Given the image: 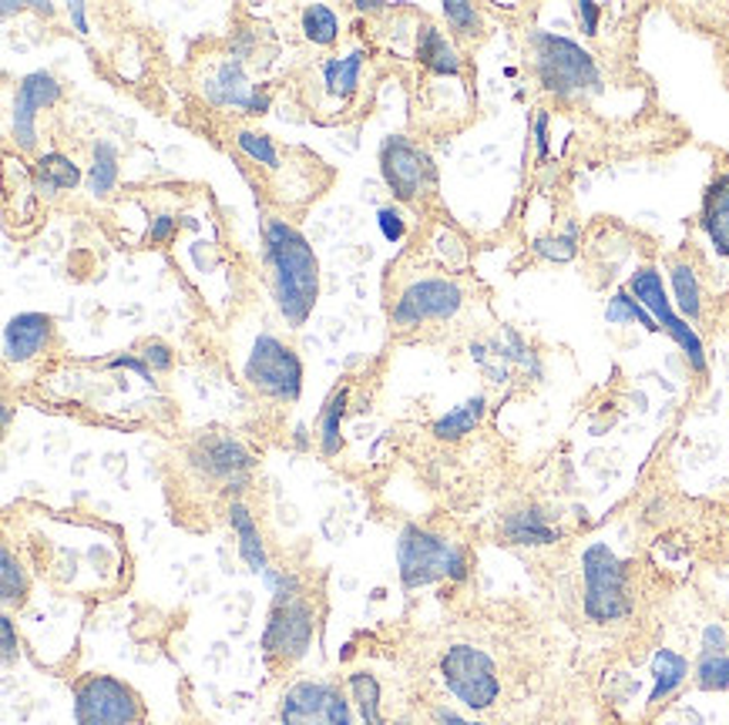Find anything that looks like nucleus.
I'll use <instances>...</instances> for the list:
<instances>
[{"mask_svg":"<svg viewBox=\"0 0 729 725\" xmlns=\"http://www.w3.org/2000/svg\"><path fill=\"white\" fill-rule=\"evenodd\" d=\"M202 91H205V98L213 101L216 107H242L246 115H249V107H252V101H255V94H259V88L249 84L239 58L223 61L213 75L205 78Z\"/></svg>","mask_w":729,"mask_h":725,"instance_id":"16","label":"nucleus"},{"mask_svg":"<svg viewBox=\"0 0 729 725\" xmlns=\"http://www.w3.org/2000/svg\"><path fill=\"white\" fill-rule=\"evenodd\" d=\"M0 594H4V601H8V604L24 601V594H27V578H24V568H21V562H18V557H14L8 547L0 551Z\"/></svg>","mask_w":729,"mask_h":725,"instance_id":"32","label":"nucleus"},{"mask_svg":"<svg viewBox=\"0 0 729 725\" xmlns=\"http://www.w3.org/2000/svg\"><path fill=\"white\" fill-rule=\"evenodd\" d=\"M175 236V215H159L148 226V242H169Z\"/></svg>","mask_w":729,"mask_h":725,"instance_id":"42","label":"nucleus"},{"mask_svg":"<svg viewBox=\"0 0 729 725\" xmlns=\"http://www.w3.org/2000/svg\"><path fill=\"white\" fill-rule=\"evenodd\" d=\"M532 61H535V75L542 81V88L561 101L571 98H589L602 91V71L595 65L592 54L558 34L548 31H535L532 34Z\"/></svg>","mask_w":729,"mask_h":725,"instance_id":"2","label":"nucleus"},{"mask_svg":"<svg viewBox=\"0 0 729 725\" xmlns=\"http://www.w3.org/2000/svg\"><path fill=\"white\" fill-rule=\"evenodd\" d=\"M464 306L460 283L447 275H417L397 293L390 306V322L397 329H417L434 319H451Z\"/></svg>","mask_w":729,"mask_h":725,"instance_id":"7","label":"nucleus"},{"mask_svg":"<svg viewBox=\"0 0 729 725\" xmlns=\"http://www.w3.org/2000/svg\"><path fill=\"white\" fill-rule=\"evenodd\" d=\"M24 8H27V4H18V0H4V4H0V14L11 18L14 11H24Z\"/></svg>","mask_w":729,"mask_h":725,"instance_id":"48","label":"nucleus"},{"mask_svg":"<svg viewBox=\"0 0 729 725\" xmlns=\"http://www.w3.org/2000/svg\"><path fill=\"white\" fill-rule=\"evenodd\" d=\"M394 725H410V722H394Z\"/></svg>","mask_w":729,"mask_h":725,"instance_id":"50","label":"nucleus"},{"mask_svg":"<svg viewBox=\"0 0 729 725\" xmlns=\"http://www.w3.org/2000/svg\"><path fill=\"white\" fill-rule=\"evenodd\" d=\"M579 242V226L571 222V226L565 229V236H545V239H535V252L542 259H551V262H568L571 256H576V246Z\"/></svg>","mask_w":729,"mask_h":725,"instance_id":"34","label":"nucleus"},{"mask_svg":"<svg viewBox=\"0 0 729 725\" xmlns=\"http://www.w3.org/2000/svg\"><path fill=\"white\" fill-rule=\"evenodd\" d=\"M360 71H363V54L350 50V54H343V58H330L323 65V84L333 98L346 101L360 84Z\"/></svg>","mask_w":729,"mask_h":725,"instance_id":"26","label":"nucleus"},{"mask_svg":"<svg viewBox=\"0 0 729 725\" xmlns=\"http://www.w3.org/2000/svg\"><path fill=\"white\" fill-rule=\"evenodd\" d=\"M266 265L273 279V299L286 326L299 329L320 296V262L299 229L283 218L266 222Z\"/></svg>","mask_w":729,"mask_h":725,"instance_id":"1","label":"nucleus"},{"mask_svg":"<svg viewBox=\"0 0 729 725\" xmlns=\"http://www.w3.org/2000/svg\"><path fill=\"white\" fill-rule=\"evenodd\" d=\"M576 18H579L582 31H585L589 37L599 34V18H602V8H599V4H592V0H579V4H576Z\"/></svg>","mask_w":729,"mask_h":725,"instance_id":"40","label":"nucleus"},{"mask_svg":"<svg viewBox=\"0 0 729 725\" xmlns=\"http://www.w3.org/2000/svg\"><path fill=\"white\" fill-rule=\"evenodd\" d=\"M0 645H4V665L11 668V665H14V658H18V632H14L11 615L0 619Z\"/></svg>","mask_w":729,"mask_h":725,"instance_id":"41","label":"nucleus"},{"mask_svg":"<svg viewBox=\"0 0 729 725\" xmlns=\"http://www.w3.org/2000/svg\"><path fill=\"white\" fill-rule=\"evenodd\" d=\"M263 578L273 585L276 604H286V601L299 598V578H296V575H286V571H266Z\"/></svg>","mask_w":729,"mask_h":725,"instance_id":"38","label":"nucleus"},{"mask_svg":"<svg viewBox=\"0 0 729 725\" xmlns=\"http://www.w3.org/2000/svg\"><path fill=\"white\" fill-rule=\"evenodd\" d=\"M441 11H444L447 24H451L460 37L481 34V14L475 11V4H464V0H444Z\"/></svg>","mask_w":729,"mask_h":725,"instance_id":"35","label":"nucleus"},{"mask_svg":"<svg viewBox=\"0 0 729 725\" xmlns=\"http://www.w3.org/2000/svg\"><path fill=\"white\" fill-rule=\"evenodd\" d=\"M397 565H400V585L407 591L428 588L444 578L447 581L467 578V554L444 534H434L421 524H403L397 537Z\"/></svg>","mask_w":729,"mask_h":725,"instance_id":"3","label":"nucleus"},{"mask_svg":"<svg viewBox=\"0 0 729 725\" xmlns=\"http://www.w3.org/2000/svg\"><path fill=\"white\" fill-rule=\"evenodd\" d=\"M303 34L306 41L320 44V47H330L337 37H340V18L327 8V4H309L303 11Z\"/></svg>","mask_w":729,"mask_h":725,"instance_id":"29","label":"nucleus"},{"mask_svg":"<svg viewBox=\"0 0 729 725\" xmlns=\"http://www.w3.org/2000/svg\"><path fill=\"white\" fill-rule=\"evenodd\" d=\"M246 383L270 400L296 404L303 394V360L273 332H259L246 356Z\"/></svg>","mask_w":729,"mask_h":725,"instance_id":"5","label":"nucleus"},{"mask_svg":"<svg viewBox=\"0 0 729 725\" xmlns=\"http://www.w3.org/2000/svg\"><path fill=\"white\" fill-rule=\"evenodd\" d=\"M280 725H353V709L337 686L303 679L283 692Z\"/></svg>","mask_w":729,"mask_h":725,"instance_id":"11","label":"nucleus"},{"mask_svg":"<svg viewBox=\"0 0 729 725\" xmlns=\"http://www.w3.org/2000/svg\"><path fill=\"white\" fill-rule=\"evenodd\" d=\"M350 695L356 702L363 725H387L380 715V682L371 672H353L350 676Z\"/></svg>","mask_w":729,"mask_h":725,"instance_id":"27","label":"nucleus"},{"mask_svg":"<svg viewBox=\"0 0 729 725\" xmlns=\"http://www.w3.org/2000/svg\"><path fill=\"white\" fill-rule=\"evenodd\" d=\"M68 18H71V24H75V31H78V34H88V18H84V4H71V8H68Z\"/></svg>","mask_w":729,"mask_h":725,"instance_id":"46","label":"nucleus"},{"mask_svg":"<svg viewBox=\"0 0 729 725\" xmlns=\"http://www.w3.org/2000/svg\"><path fill=\"white\" fill-rule=\"evenodd\" d=\"M189 464L208 480H223L229 487L236 484V490H242L255 461L232 437H202L189 454Z\"/></svg>","mask_w":729,"mask_h":725,"instance_id":"14","label":"nucleus"},{"mask_svg":"<svg viewBox=\"0 0 729 725\" xmlns=\"http://www.w3.org/2000/svg\"><path fill=\"white\" fill-rule=\"evenodd\" d=\"M488 400L485 397H471L464 400L460 407H454L451 414H444L441 420H434V437L437 440H460L467 433H475V427L485 420Z\"/></svg>","mask_w":729,"mask_h":725,"instance_id":"24","label":"nucleus"},{"mask_svg":"<svg viewBox=\"0 0 729 725\" xmlns=\"http://www.w3.org/2000/svg\"><path fill=\"white\" fill-rule=\"evenodd\" d=\"M118 185V148L112 141H94L91 169H88V192L94 199H109Z\"/></svg>","mask_w":729,"mask_h":725,"instance_id":"23","label":"nucleus"},{"mask_svg":"<svg viewBox=\"0 0 729 725\" xmlns=\"http://www.w3.org/2000/svg\"><path fill=\"white\" fill-rule=\"evenodd\" d=\"M356 11H384V8H394V0H353Z\"/></svg>","mask_w":729,"mask_h":725,"instance_id":"47","label":"nucleus"},{"mask_svg":"<svg viewBox=\"0 0 729 725\" xmlns=\"http://www.w3.org/2000/svg\"><path fill=\"white\" fill-rule=\"evenodd\" d=\"M441 679L460 705L475 712L491 709L501 695L498 665L478 645H464V642L451 645L441 658Z\"/></svg>","mask_w":729,"mask_h":725,"instance_id":"6","label":"nucleus"},{"mask_svg":"<svg viewBox=\"0 0 729 725\" xmlns=\"http://www.w3.org/2000/svg\"><path fill=\"white\" fill-rule=\"evenodd\" d=\"M699 226H703V233L709 236L713 249L729 259V169H722V172L709 182V189H706V195H703Z\"/></svg>","mask_w":729,"mask_h":725,"instance_id":"17","label":"nucleus"},{"mask_svg":"<svg viewBox=\"0 0 729 725\" xmlns=\"http://www.w3.org/2000/svg\"><path fill=\"white\" fill-rule=\"evenodd\" d=\"M229 524H232V534L239 537V557L246 562V568L252 575H266L270 571L266 544H263L259 524L252 521V514H249V508L242 505V500H232V505H229Z\"/></svg>","mask_w":729,"mask_h":725,"instance_id":"19","label":"nucleus"},{"mask_svg":"<svg viewBox=\"0 0 729 725\" xmlns=\"http://www.w3.org/2000/svg\"><path fill=\"white\" fill-rule=\"evenodd\" d=\"M690 679V661L672 652V648H659L652 655V692H649V705H662L669 702L675 692L683 689V682Z\"/></svg>","mask_w":729,"mask_h":725,"instance_id":"21","label":"nucleus"},{"mask_svg":"<svg viewBox=\"0 0 729 725\" xmlns=\"http://www.w3.org/2000/svg\"><path fill=\"white\" fill-rule=\"evenodd\" d=\"M582 611L585 619L595 625H615L622 619H629L633 611V594H629V568H625L622 557L595 541L582 554Z\"/></svg>","mask_w":729,"mask_h":725,"instance_id":"4","label":"nucleus"},{"mask_svg":"<svg viewBox=\"0 0 729 725\" xmlns=\"http://www.w3.org/2000/svg\"><path fill=\"white\" fill-rule=\"evenodd\" d=\"M629 293L652 313V319L659 322V329H665L669 337L680 343V350L686 353L690 366H693L696 373H703V370H706L703 340L696 337V329H693L683 316H675V309H672V303H669V293H665V286H662V272H659L656 265L636 269L633 279H629Z\"/></svg>","mask_w":729,"mask_h":725,"instance_id":"10","label":"nucleus"},{"mask_svg":"<svg viewBox=\"0 0 729 725\" xmlns=\"http://www.w3.org/2000/svg\"><path fill=\"white\" fill-rule=\"evenodd\" d=\"M726 648H729V635H726V628L722 625H706L703 628V638H699V655H726Z\"/></svg>","mask_w":729,"mask_h":725,"instance_id":"39","label":"nucleus"},{"mask_svg":"<svg viewBox=\"0 0 729 725\" xmlns=\"http://www.w3.org/2000/svg\"><path fill=\"white\" fill-rule=\"evenodd\" d=\"M236 148H239L249 161L266 165V169H276V165H280V151H276V145H273L270 135H259V132H236Z\"/></svg>","mask_w":729,"mask_h":725,"instance_id":"33","label":"nucleus"},{"mask_svg":"<svg viewBox=\"0 0 729 725\" xmlns=\"http://www.w3.org/2000/svg\"><path fill=\"white\" fill-rule=\"evenodd\" d=\"M696 686L703 692H726L729 689V652L726 655H699Z\"/></svg>","mask_w":729,"mask_h":725,"instance_id":"31","label":"nucleus"},{"mask_svg":"<svg viewBox=\"0 0 729 725\" xmlns=\"http://www.w3.org/2000/svg\"><path fill=\"white\" fill-rule=\"evenodd\" d=\"M380 175H384L387 189L394 192V199H400V202L421 199L424 192H431L437 185L434 158L403 135L384 138V145H380Z\"/></svg>","mask_w":729,"mask_h":725,"instance_id":"9","label":"nucleus"},{"mask_svg":"<svg viewBox=\"0 0 729 725\" xmlns=\"http://www.w3.org/2000/svg\"><path fill=\"white\" fill-rule=\"evenodd\" d=\"M141 360L151 366V373H166V370H172V363H175L172 350H169L162 340H148L145 350H141Z\"/></svg>","mask_w":729,"mask_h":725,"instance_id":"37","label":"nucleus"},{"mask_svg":"<svg viewBox=\"0 0 729 725\" xmlns=\"http://www.w3.org/2000/svg\"><path fill=\"white\" fill-rule=\"evenodd\" d=\"M605 319L622 326V322H642L649 332H659V322L652 319V313L629 293V290H618L612 299H608V309H605Z\"/></svg>","mask_w":729,"mask_h":725,"instance_id":"30","label":"nucleus"},{"mask_svg":"<svg viewBox=\"0 0 729 725\" xmlns=\"http://www.w3.org/2000/svg\"><path fill=\"white\" fill-rule=\"evenodd\" d=\"M112 370H132V373H138L145 383H151V366L141 360V356H132V353H125V356H115L112 363H109Z\"/></svg>","mask_w":729,"mask_h":725,"instance_id":"43","label":"nucleus"},{"mask_svg":"<svg viewBox=\"0 0 729 725\" xmlns=\"http://www.w3.org/2000/svg\"><path fill=\"white\" fill-rule=\"evenodd\" d=\"M377 226H380V233H384L387 242H400L403 233H407V222H403L400 208H394V205H384V208L377 212Z\"/></svg>","mask_w":729,"mask_h":725,"instance_id":"36","label":"nucleus"},{"mask_svg":"<svg viewBox=\"0 0 729 725\" xmlns=\"http://www.w3.org/2000/svg\"><path fill=\"white\" fill-rule=\"evenodd\" d=\"M34 182L44 195H58L81 182V169L61 151H47L34 161Z\"/></svg>","mask_w":729,"mask_h":725,"instance_id":"22","label":"nucleus"},{"mask_svg":"<svg viewBox=\"0 0 729 725\" xmlns=\"http://www.w3.org/2000/svg\"><path fill=\"white\" fill-rule=\"evenodd\" d=\"M346 400L350 394L346 389H337V394L327 400L323 407V417H320V451L327 457H337L340 448H343V437H340V423H343V414H346Z\"/></svg>","mask_w":729,"mask_h":725,"instance_id":"28","label":"nucleus"},{"mask_svg":"<svg viewBox=\"0 0 729 725\" xmlns=\"http://www.w3.org/2000/svg\"><path fill=\"white\" fill-rule=\"evenodd\" d=\"M669 279H672V293H675V306L686 319H699L703 316V286H699V275L690 262H672L669 269Z\"/></svg>","mask_w":729,"mask_h":725,"instance_id":"25","label":"nucleus"},{"mask_svg":"<svg viewBox=\"0 0 729 725\" xmlns=\"http://www.w3.org/2000/svg\"><path fill=\"white\" fill-rule=\"evenodd\" d=\"M141 718V702L115 676H88L75 689V722L78 725H135Z\"/></svg>","mask_w":729,"mask_h":725,"instance_id":"8","label":"nucleus"},{"mask_svg":"<svg viewBox=\"0 0 729 725\" xmlns=\"http://www.w3.org/2000/svg\"><path fill=\"white\" fill-rule=\"evenodd\" d=\"M417 61H421L431 75H460V54L454 47V41L437 31L434 24H424L417 31Z\"/></svg>","mask_w":729,"mask_h":725,"instance_id":"20","label":"nucleus"},{"mask_svg":"<svg viewBox=\"0 0 729 725\" xmlns=\"http://www.w3.org/2000/svg\"><path fill=\"white\" fill-rule=\"evenodd\" d=\"M535 141H538V158H548V111L535 115Z\"/></svg>","mask_w":729,"mask_h":725,"instance_id":"44","label":"nucleus"},{"mask_svg":"<svg viewBox=\"0 0 729 725\" xmlns=\"http://www.w3.org/2000/svg\"><path fill=\"white\" fill-rule=\"evenodd\" d=\"M50 332H55V319L47 313H18L4 326V356L11 363H27L44 347L50 343Z\"/></svg>","mask_w":729,"mask_h":725,"instance_id":"15","label":"nucleus"},{"mask_svg":"<svg viewBox=\"0 0 729 725\" xmlns=\"http://www.w3.org/2000/svg\"><path fill=\"white\" fill-rule=\"evenodd\" d=\"M31 11H37V14H55V8H50V4H41V0H31Z\"/></svg>","mask_w":729,"mask_h":725,"instance_id":"49","label":"nucleus"},{"mask_svg":"<svg viewBox=\"0 0 729 725\" xmlns=\"http://www.w3.org/2000/svg\"><path fill=\"white\" fill-rule=\"evenodd\" d=\"M434 718H437V725H485V722H467V718H460L457 712H447V709H437Z\"/></svg>","mask_w":729,"mask_h":725,"instance_id":"45","label":"nucleus"},{"mask_svg":"<svg viewBox=\"0 0 729 725\" xmlns=\"http://www.w3.org/2000/svg\"><path fill=\"white\" fill-rule=\"evenodd\" d=\"M312 642V608L303 598L276 604L263 632V652L280 661H296Z\"/></svg>","mask_w":729,"mask_h":725,"instance_id":"13","label":"nucleus"},{"mask_svg":"<svg viewBox=\"0 0 729 725\" xmlns=\"http://www.w3.org/2000/svg\"><path fill=\"white\" fill-rule=\"evenodd\" d=\"M501 534L508 537V544H517V547H548V544L561 541V531L548 521V514L542 508L511 511L501 521Z\"/></svg>","mask_w":729,"mask_h":725,"instance_id":"18","label":"nucleus"},{"mask_svg":"<svg viewBox=\"0 0 729 725\" xmlns=\"http://www.w3.org/2000/svg\"><path fill=\"white\" fill-rule=\"evenodd\" d=\"M61 81L47 71H31L18 81L14 91V107H11V135L21 151L37 148V115L44 107L61 101Z\"/></svg>","mask_w":729,"mask_h":725,"instance_id":"12","label":"nucleus"}]
</instances>
